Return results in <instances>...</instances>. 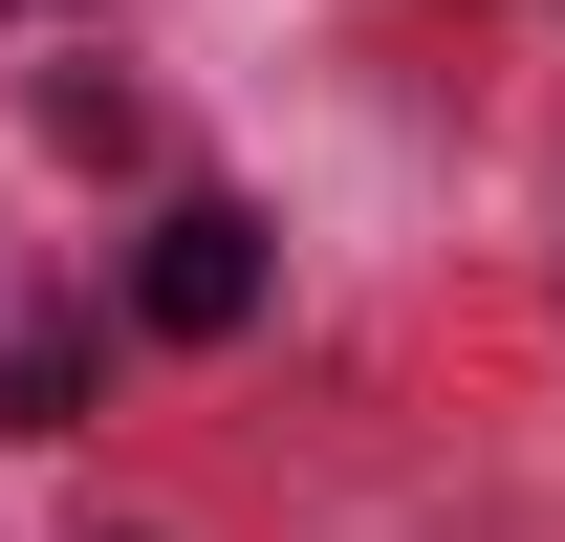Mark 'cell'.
Instances as JSON below:
<instances>
[{
  "label": "cell",
  "mask_w": 565,
  "mask_h": 542,
  "mask_svg": "<svg viewBox=\"0 0 565 542\" xmlns=\"http://www.w3.org/2000/svg\"><path fill=\"white\" fill-rule=\"evenodd\" d=\"M131 326L152 347H239V326H262V217H239V196H174L152 261H131Z\"/></svg>",
  "instance_id": "obj_1"
},
{
  "label": "cell",
  "mask_w": 565,
  "mask_h": 542,
  "mask_svg": "<svg viewBox=\"0 0 565 542\" xmlns=\"http://www.w3.org/2000/svg\"><path fill=\"white\" fill-rule=\"evenodd\" d=\"M0 412L66 434V412H87V326H22V347H0Z\"/></svg>",
  "instance_id": "obj_2"
},
{
  "label": "cell",
  "mask_w": 565,
  "mask_h": 542,
  "mask_svg": "<svg viewBox=\"0 0 565 542\" xmlns=\"http://www.w3.org/2000/svg\"><path fill=\"white\" fill-rule=\"evenodd\" d=\"M0 22H66V0H0Z\"/></svg>",
  "instance_id": "obj_3"
}]
</instances>
